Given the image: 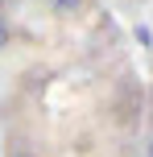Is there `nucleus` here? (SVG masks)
I'll use <instances>...</instances> for the list:
<instances>
[{"label":"nucleus","instance_id":"obj_4","mask_svg":"<svg viewBox=\"0 0 153 157\" xmlns=\"http://www.w3.org/2000/svg\"><path fill=\"white\" fill-rule=\"evenodd\" d=\"M145 153H149V157H153V141H149V149H145Z\"/></svg>","mask_w":153,"mask_h":157},{"label":"nucleus","instance_id":"obj_2","mask_svg":"<svg viewBox=\"0 0 153 157\" xmlns=\"http://www.w3.org/2000/svg\"><path fill=\"white\" fill-rule=\"evenodd\" d=\"M50 8H54L58 17H71V13H79V8H83V0H50Z\"/></svg>","mask_w":153,"mask_h":157},{"label":"nucleus","instance_id":"obj_3","mask_svg":"<svg viewBox=\"0 0 153 157\" xmlns=\"http://www.w3.org/2000/svg\"><path fill=\"white\" fill-rule=\"evenodd\" d=\"M4 46H13V25H8V17L0 13V50Z\"/></svg>","mask_w":153,"mask_h":157},{"label":"nucleus","instance_id":"obj_1","mask_svg":"<svg viewBox=\"0 0 153 157\" xmlns=\"http://www.w3.org/2000/svg\"><path fill=\"white\" fill-rule=\"evenodd\" d=\"M4 157H46V153L37 149V141H33L29 132H13L4 141Z\"/></svg>","mask_w":153,"mask_h":157}]
</instances>
